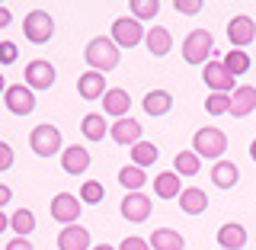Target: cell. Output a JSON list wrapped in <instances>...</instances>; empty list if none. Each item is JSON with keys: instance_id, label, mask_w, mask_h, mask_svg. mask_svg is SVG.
<instances>
[{"instance_id": "cell-29", "label": "cell", "mask_w": 256, "mask_h": 250, "mask_svg": "<svg viewBox=\"0 0 256 250\" xmlns=\"http://www.w3.org/2000/svg\"><path fill=\"white\" fill-rule=\"evenodd\" d=\"M118 183H122L128 192H138L144 183H148V173H144L141 167H122V170H118Z\"/></svg>"}, {"instance_id": "cell-32", "label": "cell", "mask_w": 256, "mask_h": 250, "mask_svg": "<svg viewBox=\"0 0 256 250\" xmlns=\"http://www.w3.org/2000/svg\"><path fill=\"white\" fill-rule=\"evenodd\" d=\"M102 199H106V186H102L100 180H86L84 186H80V202L96 205V202H102Z\"/></svg>"}, {"instance_id": "cell-5", "label": "cell", "mask_w": 256, "mask_h": 250, "mask_svg": "<svg viewBox=\"0 0 256 250\" xmlns=\"http://www.w3.org/2000/svg\"><path fill=\"white\" fill-rule=\"evenodd\" d=\"M22 32H26V39H29V42H36V45L48 42V39L54 36V20H52V13H45V10H32V13H26Z\"/></svg>"}, {"instance_id": "cell-38", "label": "cell", "mask_w": 256, "mask_h": 250, "mask_svg": "<svg viewBox=\"0 0 256 250\" xmlns=\"http://www.w3.org/2000/svg\"><path fill=\"white\" fill-rule=\"evenodd\" d=\"M10 167H13V148L0 141V170H10Z\"/></svg>"}, {"instance_id": "cell-7", "label": "cell", "mask_w": 256, "mask_h": 250, "mask_svg": "<svg viewBox=\"0 0 256 250\" xmlns=\"http://www.w3.org/2000/svg\"><path fill=\"white\" fill-rule=\"evenodd\" d=\"M4 103L13 116H29V112L36 109V90H29L26 84H13V87H6Z\"/></svg>"}, {"instance_id": "cell-16", "label": "cell", "mask_w": 256, "mask_h": 250, "mask_svg": "<svg viewBox=\"0 0 256 250\" xmlns=\"http://www.w3.org/2000/svg\"><path fill=\"white\" fill-rule=\"evenodd\" d=\"M77 90H80V96L84 100H100V96H106V80H102V74L100 71H86V74H80V80H77Z\"/></svg>"}, {"instance_id": "cell-14", "label": "cell", "mask_w": 256, "mask_h": 250, "mask_svg": "<svg viewBox=\"0 0 256 250\" xmlns=\"http://www.w3.org/2000/svg\"><path fill=\"white\" fill-rule=\"evenodd\" d=\"M61 167H64L70 176L84 173L86 167H90V151L80 148V144H70V148H64V151H61Z\"/></svg>"}, {"instance_id": "cell-11", "label": "cell", "mask_w": 256, "mask_h": 250, "mask_svg": "<svg viewBox=\"0 0 256 250\" xmlns=\"http://www.w3.org/2000/svg\"><path fill=\"white\" fill-rule=\"evenodd\" d=\"M54 64L52 61H32L26 64V87L29 90H48L54 84Z\"/></svg>"}, {"instance_id": "cell-10", "label": "cell", "mask_w": 256, "mask_h": 250, "mask_svg": "<svg viewBox=\"0 0 256 250\" xmlns=\"http://www.w3.org/2000/svg\"><path fill=\"white\" fill-rule=\"evenodd\" d=\"M205 84L212 93H234V74L224 68V61H208L205 64Z\"/></svg>"}, {"instance_id": "cell-31", "label": "cell", "mask_w": 256, "mask_h": 250, "mask_svg": "<svg viewBox=\"0 0 256 250\" xmlns=\"http://www.w3.org/2000/svg\"><path fill=\"white\" fill-rule=\"evenodd\" d=\"M10 228L16 231V237H26L32 234V228H36V215L29 212V208H20V212L10 218Z\"/></svg>"}, {"instance_id": "cell-2", "label": "cell", "mask_w": 256, "mask_h": 250, "mask_svg": "<svg viewBox=\"0 0 256 250\" xmlns=\"http://www.w3.org/2000/svg\"><path fill=\"white\" fill-rule=\"evenodd\" d=\"M192 148H196L198 157H208V160H221L224 151H228V135L221 132V128L214 125H205L196 132V138H192Z\"/></svg>"}, {"instance_id": "cell-26", "label": "cell", "mask_w": 256, "mask_h": 250, "mask_svg": "<svg viewBox=\"0 0 256 250\" xmlns=\"http://www.w3.org/2000/svg\"><path fill=\"white\" fill-rule=\"evenodd\" d=\"M170 106H173V96L166 93V90H150L148 96H144V112L148 116H166L170 112Z\"/></svg>"}, {"instance_id": "cell-28", "label": "cell", "mask_w": 256, "mask_h": 250, "mask_svg": "<svg viewBox=\"0 0 256 250\" xmlns=\"http://www.w3.org/2000/svg\"><path fill=\"white\" fill-rule=\"evenodd\" d=\"M173 167H176L180 176H196L202 170V157H198L196 151H180V154L173 157Z\"/></svg>"}, {"instance_id": "cell-43", "label": "cell", "mask_w": 256, "mask_h": 250, "mask_svg": "<svg viewBox=\"0 0 256 250\" xmlns=\"http://www.w3.org/2000/svg\"><path fill=\"white\" fill-rule=\"evenodd\" d=\"M93 250H116V247H112V244H96Z\"/></svg>"}, {"instance_id": "cell-20", "label": "cell", "mask_w": 256, "mask_h": 250, "mask_svg": "<svg viewBox=\"0 0 256 250\" xmlns=\"http://www.w3.org/2000/svg\"><path fill=\"white\" fill-rule=\"evenodd\" d=\"M144 45H148V52L154 55V58H164V55H170L173 39H170V32L164 26H154V29H148V36H144Z\"/></svg>"}, {"instance_id": "cell-40", "label": "cell", "mask_w": 256, "mask_h": 250, "mask_svg": "<svg viewBox=\"0 0 256 250\" xmlns=\"http://www.w3.org/2000/svg\"><path fill=\"white\" fill-rule=\"evenodd\" d=\"M10 23H13V13L6 10V7H0V29H6Z\"/></svg>"}, {"instance_id": "cell-9", "label": "cell", "mask_w": 256, "mask_h": 250, "mask_svg": "<svg viewBox=\"0 0 256 250\" xmlns=\"http://www.w3.org/2000/svg\"><path fill=\"white\" fill-rule=\"evenodd\" d=\"M228 39H230V45H234V48H240V52H244L250 42H256V23H253L246 13L234 16V20L228 23Z\"/></svg>"}, {"instance_id": "cell-3", "label": "cell", "mask_w": 256, "mask_h": 250, "mask_svg": "<svg viewBox=\"0 0 256 250\" xmlns=\"http://www.w3.org/2000/svg\"><path fill=\"white\" fill-rule=\"evenodd\" d=\"M208 55H212V32L208 29H192L182 42V58L186 64H208Z\"/></svg>"}, {"instance_id": "cell-44", "label": "cell", "mask_w": 256, "mask_h": 250, "mask_svg": "<svg viewBox=\"0 0 256 250\" xmlns=\"http://www.w3.org/2000/svg\"><path fill=\"white\" fill-rule=\"evenodd\" d=\"M250 157H253V160H256V138H253V141H250Z\"/></svg>"}, {"instance_id": "cell-18", "label": "cell", "mask_w": 256, "mask_h": 250, "mask_svg": "<svg viewBox=\"0 0 256 250\" xmlns=\"http://www.w3.org/2000/svg\"><path fill=\"white\" fill-rule=\"evenodd\" d=\"M102 109H106V116L128 119V109H132V96H128V90H106V96H102Z\"/></svg>"}, {"instance_id": "cell-39", "label": "cell", "mask_w": 256, "mask_h": 250, "mask_svg": "<svg viewBox=\"0 0 256 250\" xmlns=\"http://www.w3.org/2000/svg\"><path fill=\"white\" fill-rule=\"evenodd\" d=\"M6 250H32V244H29L26 237H13L10 244H6Z\"/></svg>"}, {"instance_id": "cell-27", "label": "cell", "mask_w": 256, "mask_h": 250, "mask_svg": "<svg viewBox=\"0 0 256 250\" xmlns=\"http://www.w3.org/2000/svg\"><path fill=\"white\" fill-rule=\"evenodd\" d=\"M157 157H160V151H157V144L154 141H138V144H132V160H134V167H154L157 164Z\"/></svg>"}, {"instance_id": "cell-8", "label": "cell", "mask_w": 256, "mask_h": 250, "mask_svg": "<svg viewBox=\"0 0 256 250\" xmlns=\"http://www.w3.org/2000/svg\"><path fill=\"white\" fill-rule=\"evenodd\" d=\"M52 218L61 221L64 228H68V224H77V218H80V196H74V192H58V196L52 199Z\"/></svg>"}, {"instance_id": "cell-30", "label": "cell", "mask_w": 256, "mask_h": 250, "mask_svg": "<svg viewBox=\"0 0 256 250\" xmlns=\"http://www.w3.org/2000/svg\"><path fill=\"white\" fill-rule=\"evenodd\" d=\"M250 64H253V61H250V55H246V52H240V48H230V52H228V58H224V68H228L234 77L246 74V71H250Z\"/></svg>"}, {"instance_id": "cell-42", "label": "cell", "mask_w": 256, "mask_h": 250, "mask_svg": "<svg viewBox=\"0 0 256 250\" xmlns=\"http://www.w3.org/2000/svg\"><path fill=\"white\" fill-rule=\"evenodd\" d=\"M6 224H10V218H6V215L0 212V234H4V231H6Z\"/></svg>"}, {"instance_id": "cell-19", "label": "cell", "mask_w": 256, "mask_h": 250, "mask_svg": "<svg viewBox=\"0 0 256 250\" xmlns=\"http://www.w3.org/2000/svg\"><path fill=\"white\" fill-rule=\"evenodd\" d=\"M218 244H221V250H240L246 244V228L237 224V221L221 224V228H218Z\"/></svg>"}, {"instance_id": "cell-22", "label": "cell", "mask_w": 256, "mask_h": 250, "mask_svg": "<svg viewBox=\"0 0 256 250\" xmlns=\"http://www.w3.org/2000/svg\"><path fill=\"white\" fill-rule=\"evenodd\" d=\"M180 208H182L186 215H202L205 208H208V196H205V189H198V186L182 189V192H180Z\"/></svg>"}, {"instance_id": "cell-17", "label": "cell", "mask_w": 256, "mask_h": 250, "mask_svg": "<svg viewBox=\"0 0 256 250\" xmlns=\"http://www.w3.org/2000/svg\"><path fill=\"white\" fill-rule=\"evenodd\" d=\"M109 135H112L116 144H138L141 141V122H134V119H118V122L109 128Z\"/></svg>"}, {"instance_id": "cell-36", "label": "cell", "mask_w": 256, "mask_h": 250, "mask_svg": "<svg viewBox=\"0 0 256 250\" xmlns=\"http://www.w3.org/2000/svg\"><path fill=\"white\" fill-rule=\"evenodd\" d=\"M16 58H20V48H16V42H0V64H13Z\"/></svg>"}, {"instance_id": "cell-23", "label": "cell", "mask_w": 256, "mask_h": 250, "mask_svg": "<svg viewBox=\"0 0 256 250\" xmlns=\"http://www.w3.org/2000/svg\"><path fill=\"white\" fill-rule=\"evenodd\" d=\"M154 192L160 199H176L182 192V186H180V173L176 170H164V173H157L154 176Z\"/></svg>"}, {"instance_id": "cell-34", "label": "cell", "mask_w": 256, "mask_h": 250, "mask_svg": "<svg viewBox=\"0 0 256 250\" xmlns=\"http://www.w3.org/2000/svg\"><path fill=\"white\" fill-rule=\"evenodd\" d=\"M205 109L212 112V116H224V112H230V93H212L205 100Z\"/></svg>"}, {"instance_id": "cell-12", "label": "cell", "mask_w": 256, "mask_h": 250, "mask_svg": "<svg viewBox=\"0 0 256 250\" xmlns=\"http://www.w3.org/2000/svg\"><path fill=\"white\" fill-rule=\"evenodd\" d=\"M122 218L134 221V224L150 218V199L144 196V192H128V196L122 199Z\"/></svg>"}, {"instance_id": "cell-1", "label": "cell", "mask_w": 256, "mask_h": 250, "mask_svg": "<svg viewBox=\"0 0 256 250\" xmlns=\"http://www.w3.org/2000/svg\"><path fill=\"white\" fill-rule=\"evenodd\" d=\"M86 64H90V71H100V74H106V71L118 68V45L112 42V39H90V45H86L84 52Z\"/></svg>"}, {"instance_id": "cell-25", "label": "cell", "mask_w": 256, "mask_h": 250, "mask_svg": "<svg viewBox=\"0 0 256 250\" xmlns=\"http://www.w3.org/2000/svg\"><path fill=\"white\" fill-rule=\"evenodd\" d=\"M80 132L86 135V141H102V135H109V125L102 119V112H86L84 122H80Z\"/></svg>"}, {"instance_id": "cell-33", "label": "cell", "mask_w": 256, "mask_h": 250, "mask_svg": "<svg viewBox=\"0 0 256 250\" xmlns=\"http://www.w3.org/2000/svg\"><path fill=\"white\" fill-rule=\"evenodd\" d=\"M132 13H134V20H154V16L160 13V4L157 0H132Z\"/></svg>"}, {"instance_id": "cell-37", "label": "cell", "mask_w": 256, "mask_h": 250, "mask_svg": "<svg viewBox=\"0 0 256 250\" xmlns=\"http://www.w3.org/2000/svg\"><path fill=\"white\" fill-rule=\"evenodd\" d=\"M118 250H150V244L144 237H125L122 244H118Z\"/></svg>"}, {"instance_id": "cell-15", "label": "cell", "mask_w": 256, "mask_h": 250, "mask_svg": "<svg viewBox=\"0 0 256 250\" xmlns=\"http://www.w3.org/2000/svg\"><path fill=\"white\" fill-rule=\"evenodd\" d=\"M256 109V87H237L230 93V116L234 119H244Z\"/></svg>"}, {"instance_id": "cell-4", "label": "cell", "mask_w": 256, "mask_h": 250, "mask_svg": "<svg viewBox=\"0 0 256 250\" xmlns=\"http://www.w3.org/2000/svg\"><path fill=\"white\" fill-rule=\"evenodd\" d=\"M29 148L36 151L38 157H54L61 151V132L54 125H36L32 128V135H29Z\"/></svg>"}, {"instance_id": "cell-21", "label": "cell", "mask_w": 256, "mask_h": 250, "mask_svg": "<svg viewBox=\"0 0 256 250\" xmlns=\"http://www.w3.org/2000/svg\"><path fill=\"white\" fill-rule=\"evenodd\" d=\"M237 180H240V170H237L234 160H218V164L212 167V183H214L218 189L237 186Z\"/></svg>"}, {"instance_id": "cell-24", "label": "cell", "mask_w": 256, "mask_h": 250, "mask_svg": "<svg viewBox=\"0 0 256 250\" xmlns=\"http://www.w3.org/2000/svg\"><path fill=\"white\" fill-rule=\"evenodd\" d=\"M154 250H182L186 247V240H182V234L180 231H173V228H157L154 234H150V240H148Z\"/></svg>"}, {"instance_id": "cell-41", "label": "cell", "mask_w": 256, "mask_h": 250, "mask_svg": "<svg viewBox=\"0 0 256 250\" xmlns=\"http://www.w3.org/2000/svg\"><path fill=\"white\" fill-rule=\"evenodd\" d=\"M10 196H13L10 186H4V183H0V212H4V205H6V202H10Z\"/></svg>"}, {"instance_id": "cell-13", "label": "cell", "mask_w": 256, "mask_h": 250, "mask_svg": "<svg viewBox=\"0 0 256 250\" xmlns=\"http://www.w3.org/2000/svg\"><path fill=\"white\" fill-rule=\"evenodd\" d=\"M58 250H93L90 247V231L80 224H68L58 234Z\"/></svg>"}, {"instance_id": "cell-6", "label": "cell", "mask_w": 256, "mask_h": 250, "mask_svg": "<svg viewBox=\"0 0 256 250\" xmlns=\"http://www.w3.org/2000/svg\"><path fill=\"white\" fill-rule=\"evenodd\" d=\"M144 36H148V32L141 29V23L134 20V16H122V20L112 23V42L118 48H134L138 42H144Z\"/></svg>"}, {"instance_id": "cell-45", "label": "cell", "mask_w": 256, "mask_h": 250, "mask_svg": "<svg viewBox=\"0 0 256 250\" xmlns=\"http://www.w3.org/2000/svg\"><path fill=\"white\" fill-rule=\"evenodd\" d=\"M0 90H4V93H6V84H4V74H0Z\"/></svg>"}, {"instance_id": "cell-35", "label": "cell", "mask_w": 256, "mask_h": 250, "mask_svg": "<svg viewBox=\"0 0 256 250\" xmlns=\"http://www.w3.org/2000/svg\"><path fill=\"white\" fill-rule=\"evenodd\" d=\"M173 10L182 16H196V13H202V0H176Z\"/></svg>"}]
</instances>
